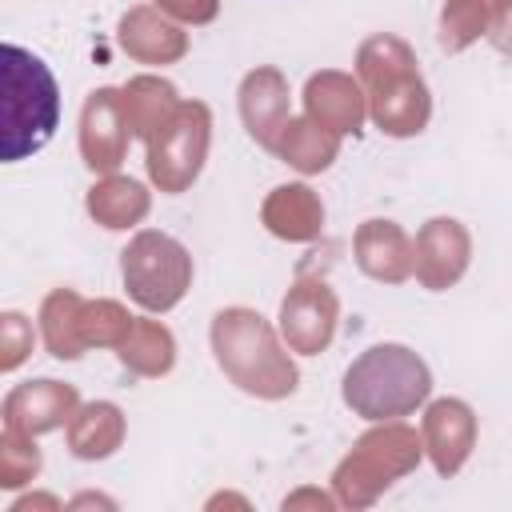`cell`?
<instances>
[{
  "label": "cell",
  "instance_id": "obj_1",
  "mask_svg": "<svg viewBox=\"0 0 512 512\" xmlns=\"http://www.w3.org/2000/svg\"><path fill=\"white\" fill-rule=\"evenodd\" d=\"M60 124V88L52 68L20 44L0 48V160L16 164L40 152Z\"/></svg>",
  "mask_w": 512,
  "mask_h": 512
}]
</instances>
